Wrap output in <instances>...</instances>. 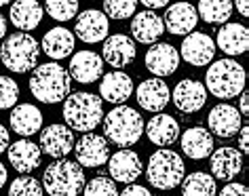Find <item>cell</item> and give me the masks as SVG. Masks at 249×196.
Returning <instances> with one entry per match:
<instances>
[{
  "label": "cell",
  "mask_w": 249,
  "mask_h": 196,
  "mask_svg": "<svg viewBox=\"0 0 249 196\" xmlns=\"http://www.w3.org/2000/svg\"><path fill=\"white\" fill-rule=\"evenodd\" d=\"M72 78L64 65L57 61H47L42 65H36L30 76V93L40 103H59L70 95Z\"/></svg>",
  "instance_id": "obj_1"
},
{
  "label": "cell",
  "mask_w": 249,
  "mask_h": 196,
  "mask_svg": "<svg viewBox=\"0 0 249 196\" xmlns=\"http://www.w3.org/2000/svg\"><path fill=\"white\" fill-rule=\"evenodd\" d=\"M61 114H64L66 127H70L72 131L91 133L104 120V103L97 95L78 91L64 99Z\"/></svg>",
  "instance_id": "obj_2"
},
{
  "label": "cell",
  "mask_w": 249,
  "mask_h": 196,
  "mask_svg": "<svg viewBox=\"0 0 249 196\" xmlns=\"http://www.w3.org/2000/svg\"><path fill=\"white\" fill-rule=\"evenodd\" d=\"M104 133L106 139L118 148H129L138 144L144 135V118L138 110L129 106H116L104 116Z\"/></svg>",
  "instance_id": "obj_3"
},
{
  "label": "cell",
  "mask_w": 249,
  "mask_h": 196,
  "mask_svg": "<svg viewBox=\"0 0 249 196\" xmlns=\"http://www.w3.org/2000/svg\"><path fill=\"white\" fill-rule=\"evenodd\" d=\"M245 68L234 59H220L209 65L205 74V89L217 99H232L245 91Z\"/></svg>",
  "instance_id": "obj_4"
},
{
  "label": "cell",
  "mask_w": 249,
  "mask_h": 196,
  "mask_svg": "<svg viewBox=\"0 0 249 196\" xmlns=\"http://www.w3.org/2000/svg\"><path fill=\"white\" fill-rule=\"evenodd\" d=\"M85 188V171L78 163L57 158L42 173V190L51 196H78Z\"/></svg>",
  "instance_id": "obj_5"
},
{
  "label": "cell",
  "mask_w": 249,
  "mask_h": 196,
  "mask_svg": "<svg viewBox=\"0 0 249 196\" xmlns=\"http://www.w3.org/2000/svg\"><path fill=\"white\" fill-rule=\"evenodd\" d=\"M38 55H40V45L28 32L11 34L0 47L2 65L11 72H17V74H26V72L34 70Z\"/></svg>",
  "instance_id": "obj_6"
},
{
  "label": "cell",
  "mask_w": 249,
  "mask_h": 196,
  "mask_svg": "<svg viewBox=\"0 0 249 196\" xmlns=\"http://www.w3.org/2000/svg\"><path fill=\"white\" fill-rule=\"evenodd\" d=\"M146 175H148V181L157 190H173L186 177V167L178 152L160 148L148 161Z\"/></svg>",
  "instance_id": "obj_7"
},
{
  "label": "cell",
  "mask_w": 249,
  "mask_h": 196,
  "mask_svg": "<svg viewBox=\"0 0 249 196\" xmlns=\"http://www.w3.org/2000/svg\"><path fill=\"white\" fill-rule=\"evenodd\" d=\"M74 152H76V161L80 167L95 169L108 163L110 158V146L108 139L97 133H85L83 137L74 144Z\"/></svg>",
  "instance_id": "obj_8"
},
{
  "label": "cell",
  "mask_w": 249,
  "mask_h": 196,
  "mask_svg": "<svg viewBox=\"0 0 249 196\" xmlns=\"http://www.w3.org/2000/svg\"><path fill=\"white\" fill-rule=\"evenodd\" d=\"M179 59L188 61L195 68H203L215 57V42L205 32H190L179 47Z\"/></svg>",
  "instance_id": "obj_9"
},
{
  "label": "cell",
  "mask_w": 249,
  "mask_h": 196,
  "mask_svg": "<svg viewBox=\"0 0 249 196\" xmlns=\"http://www.w3.org/2000/svg\"><path fill=\"white\" fill-rule=\"evenodd\" d=\"M74 133L70 127L66 125H49L47 129L40 131V152H45L51 158H66L74 150Z\"/></svg>",
  "instance_id": "obj_10"
},
{
  "label": "cell",
  "mask_w": 249,
  "mask_h": 196,
  "mask_svg": "<svg viewBox=\"0 0 249 196\" xmlns=\"http://www.w3.org/2000/svg\"><path fill=\"white\" fill-rule=\"evenodd\" d=\"M142 171H144V164L140 154L129 148H121L108 158V173L112 181L133 183L135 180H140Z\"/></svg>",
  "instance_id": "obj_11"
},
{
  "label": "cell",
  "mask_w": 249,
  "mask_h": 196,
  "mask_svg": "<svg viewBox=\"0 0 249 196\" xmlns=\"http://www.w3.org/2000/svg\"><path fill=\"white\" fill-rule=\"evenodd\" d=\"M241 118L239 110L230 103H217V106L211 108V112L207 116V131L211 135L220 137V139H230L239 133L241 129Z\"/></svg>",
  "instance_id": "obj_12"
},
{
  "label": "cell",
  "mask_w": 249,
  "mask_h": 196,
  "mask_svg": "<svg viewBox=\"0 0 249 196\" xmlns=\"http://www.w3.org/2000/svg\"><path fill=\"white\" fill-rule=\"evenodd\" d=\"M110 32V19L104 15V11L87 9L76 17V26H74V36H78L87 45H95L102 42Z\"/></svg>",
  "instance_id": "obj_13"
},
{
  "label": "cell",
  "mask_w": 249,
  "mask_h": 196,
  "mask_svg": "<svg viewBox=\"0 0 249 196\" xmlns=\"http://www.w3.org/2000/svg\"><path fill=\"white\" fill-rule=\"evenodd\" d=\"M173 106L184 114L198 112L207 103V89L203 82L195 81V78H184L176 84L173 89Z\"/></svg>",
  "instance_id": "obj_14"
},
{
  "label": "cell",
  "mask_w": 249,
  "mask_h": 196,
  "mask_svg": "<svg viewBox=\"0 0 249 196\" xmlns=\"http://www.w3.org/2000/svg\"><path fill=\"white\" fill-rule=\"evenodd\" d=\"M144 64H146V70L152 72L154 76H160V78L171 76L179 68V53L169 42H157V45L148 49Z\"/></svg>",
  "instance_id": "obj_15"
},
{
  "label": "cell",
  "mask_w": 249,
  "mask_h": 196,
  "mask_svg": "<svg viewBox=\"0 0 249 196\" xmlns=\"http://www.w3.org/2000/svg\"><path fill=\"white\" fill-rule=\"evenodd\" d=\"M68 74L80 84L95 82L97 78H102V74H104L102 55H97L95 51H87V49L74 53V57L70 59V70H68Z\"/></svg>",
  "instance_id": "obj_16"
},
{
  "label": "cell",
  "mask_w": 249,
  "mask_h": 196,
  "mask_svg": "<svg viewBox=\"0 0 249 196\" xmlns=\"http://www.w3.org/2000/svg\"><path fill=\"white\" fill-rule=\"evenodd\" d=\"M135 55H138V47H135L133 38H129V36H124V34H112L104 42L102 59L116 70L127 68L135 59Z\"/></svg>",
  "instance_id": "obj_17"
},
{
  "label": "cell",
  "mask_w": 249,
  "mask_h": 196,
  "mask_svg": "<svg viewBox=\"0 0 249 196\" xmlns=\"http://www.w3.org/2000/svg\"><path fill=\"white\" fill-rule=\"evenodd\" d=\"M133 81L129 74H124L121 70H112L108 74H104L102 82H99V99L114 103V106H123L129 97L133 95Z\"/></svg>",
  "instance_id": "obj_18"
},
{
  "label": "cell",
  "mask_w": 249,
  "mask_h": 196,
  "mask_svg": "<svg viewBox=\"0 0 249 196\" xmlns=\"http://www.w3.org/2000/svg\"><path fill=\"white\" fill-rule=\"evenodd\" d=\"M211 177L213 180H224L230 181L243 171V154L236 148L230 146H222L215 152H211Z\"/></svg>",
  "instance_id": "obj_19"
},
{
  "label": "cell",
  "mask_w": 249,
  "mask_h": 196,
  "mask_svg": "<svg viewBox=\"0 0 249 196\" xmlns=\"http://www.w3.org/2000/svg\"><path fill=\"white\" fill-rule=\"evenodd\" d=\"M196 21H198L196 9L190 2H173L165 11V17H163L165 30L176 36H188L190 32H195Z\"/></svg>",
  "instance_id": "obj_20"
},
{
  "label": "cell",
  "mask_w": 249,
  "mask_h": 196,
  "mask_svg": "<svg viewBox=\"0 0 249 196\" xmlns=\"http://www.w3.org/2000/svg\"><path fill=\"white\" fill-rule=\"evenodd\" d=\"M138 103L146 112H163L165 106L171 99L169 87L160 78H146L144 82L138 84Z\"/></svg>",
  "instance_id": "obj_21"
},
{
  "label": "cell",
  "mask_w": 249,
  "mask_h": 196,
  "mask_svg": "<svg viewBox=\"0 0 249 196\" xmlns=\"http://www.w3.org/2000/svg\"><path fill=\"white\" fill-rule=\"evenodd\" d=\"M182 152L192 161H203L213 152V135L205 127L186 129L184 135H179Z\"/></svg>",
  "instance_id": "obj_22"
},
{
  "label": "cell",
  "mask_w": 249,
  "mask_h": 196,
  "mask_svg": "<svg viewBox=\"0 0 249 196\" xmlns=\"http://www.w3.org/2000/svg\"><path fill=\"white\" fill-rule=\"evenodd\" d=\"M144 133L154 146H171L179 139V122L169 114H154L144 125Z\"/></svg>",
  "instance_id": "obj_23"
},
{
  "label": "cell",
  "mask_w": 249,
  "mask_h": 196,
  "mask_svg": "<svg viewBox=\"0 0 249 196\" xmlns=\"http://www.w3.org/2000/svg\"><path fill=\"white\" fill-rule=\"evenodd\" d=\"M165 32L163 17H159L154 11H142L133 15L131 19V36L142 45H154Z\"/></svg>",
  "instance_id": "obj_24"
},
{
  "label": "cell",
  "mask_w": 249,
  "mask_h": 196,
  "mask_svg": "<svg viewBox=\"0 0 249 196\" xmlns=\"http://www.w3.org/2000/svg\"><path fill=\"white\" fill-rule=\"evenodd\" d=\"M45 9L40 7L38 0H13L9 11L11 23L19 30V32H30L42 21Z\"/></svg>",
  "instance_id": "obj_25"
},
{
  "label": "cell",
  "mask_w": 249,
  "mask_h": 196,
  "mask_svg": "<svg viewBox=\"0 0 249 196\" xmlns=\"http://www.w3.org/2000/svg\"><path fill=\"white\" fill-rule=\"evenodd\" d=\"M9 163L13 164L17 173H30L40 164V146H36L30 139H17L15 144L9 146Z\"/></svg>",
  "instance_id": "obj_26"
},
{
  "label": "cell",
  "mask_w": 249,
  "mask_h": 196,
  "mask_svg": "<svg viewBox=\"0 0 249 196\" xmlns=\"http://www.w3.org/2000/svg\"><path fill=\"white\" fill-rule=\"evenodd\" d=\"M9 122L17 135L30 137L42 129V112L32 103H19V106H13V110H11Z\"/></svg>",
  "instance_id": "obj_27"
},
{
  "label": "cell",
  "mask_w": 249,
  "mask_h": 196,
  "mask_svg": "<svg viewBox=\"0 0 249 196\" xmlns=\"http://www.w3.org/2000/svg\"><path fill=\"white\" fill-rule=\"evenodd\" d=\"M215 47H220L226 55H243L249 49V30L243 23H224L217 30Z\"/></svg>",
  "instance_id": "obj_28"
},
{
  "label": "cell",
  "mask_w": 249,
  "mask_h": 196,
  "mask_svg": "<svg viewBox=\"0 0 249 196\" xmlns=\"http://www.w3.org/2000/svg\"><path fill=\"white\" fill-rule=\"evenodd\" d=\"M40 47L51 59H66L76 47V36L68 28H53L42 36Z\"/></svg>",
  "instance_id": "obj_29"
},
{
  "label": "cell",
  "mask_w": 249,
  "mask_h": 196,
  "mask_svg": "<svg viewBox=\"0 0 249 196\" xmlns=\"http://www.w3.org/2000/svg\"><path fill=\"white\" fill-rule=\"evenodd\" d=\"M182 196H215L217 186L215 180L205 171H195L182 180Z\"/></svg>",
  "instance_id": "obj_30"
},
{
  "label": "cell",
  "mask_w": 249,
  "mask_h": 196,
  "mask_svg": "<svg viewBox=\"0 0 249 196\" xmlns=\"http://www.w3.org/2000/svg\"><path fill=\"white\" fill-rule=\"evenodd\" d=\"M196 15L207 23H228L232 15V0H198Z\"/></svg>",
  "instance_id": "obj_31"
},
{
  "label": "cell",
  "mask_w": 249,
  "mask_h": 196,
  "mask_svg": "<svg viewBox=\"0 0 249 196\" xmlns=\"http://www.w3.org/2000/svg\"><path fill=\"white\" fill-rule=\"evenodd\" d=\"M45 11L55 21H70L78 13V0H47Z\"/></svg>",
  "instance_id": "obj_32"
},
{
  "label": "cell",
  "mask_w": 249,
  "mask_h": 196,
  "mask_svg": "<svg viewBox=\"0 0 249 196\" xmlns=\"http://www.w3.org/2000/svg\"><path fill=\"white\" fill-rule=\"evenodd\" d=\"M138 0H104V15L108 19H129L135 15Z\"/></svg>",
  "instance_id": "obj_33"
},
{
  "label": "cell",
  "mask_w": 249,
  "mask_h": 196,
  "mask_svg": "<svg viewBox=\"0 0 249 196\" xmlns=\"http://www.w3.org/2000/svg\"><path fill=\"white\" fill-rule=\"evenodd\" d=\"M42 183L32 175L17 177L9 188V196H42Z\"/></svg>",
  "instance_id": "obj_34"
},
{
  "label": "cell",
  "mask_w": 249,
  "mask_h": 196,
  "mask_svg": "<svg viewBox=\"0 0 249 196\" xmlns=\"http://www.w3.org/2000/svg\"><path fill=\"white\" fill-rule=\"evenodd\" d=\"M83 194L85 196H118L116 181H112L110 177L97 175V177H93L91 181L85 183Z\"/></svg>",
  "instance_id": "obj_35"
},
{
  "label": "cell",
  "mask_w": 249,
  "mask_h": 196,
  "mask_svg": "<svg viewBox=\"0 0 249 196\" xmlns=\"http://www.w3.org/2000/svg\"><path fill=\"white\" fill-rule=\"evenodd\" d=\"M17 99H19V84L9 76H0V110L17 106Z\"/></svg>",
  "instance_id": "obj_36"
},
{
  "label": "cell",
  "mask_w": 249,
  "mask_h": 196,
  "mask_svg": "<svg viewBox=\"0 0 249 196\" xmlns=\"http://www.w3.org/2000/svg\"><path fill=\"white\" fill-rule=\"evenodd\" d=\"M215 196H249V190H247L245 183L230 181V183H226V186L222 188V192L215 194Z\"/></svg>",
  "instance_id": "obj_37"
},
{
  "label": "cell",
  "mask_w": 249,
  "mask_h": 196,
  "mask_svg": "<svg viewBox=\"0 0 249 196\" xmlns=\"http://www.w3.org/2000/svg\"><path fill=\"white\" fill-rule=\"evenodd\" d=\"M118 196H152V194H150V190L140 186V183H127V188H124Z\"/></svg>",
  "instance_id": "obj_38"
},
{
  "label": "cell",
  "mask_w": 249,
  "mask_h": 196,
  "mask_svg": "<svg viewBox=\"0 0 249 196\" xmlns=\"http://www.w3.org/2000/svg\"><path fill=\"white\" fill-rule=\"evenodd\" d=\"M239 152L241 154H247L249 152V127L247 125H241V129H239Z\"/></svg>",
  "instance_id": "obj_39"
},
{
  "label": "cell",
  "mask_w": 249,
  "mask_h": 196,
  "mask_svg": "<svg viewBox=\"0 0 249 196\" xmlns=\"http://www.w3.org/2000/svg\"><path fill=\"white\" fill-rule=\"evenodd\" d=\"M11 146V137H9V129L4 125H0V154Z\"/></svg>",
  "instance_id": "obj_40"
},
{
  "label": "cell",
  "mask_w": 249,
  "mask_h": 196,
  "mask_svg": "<svg viewBox=\"0 0 249 196\" xmlns=\"http://www.w3.org/2000/svg\"><path fill=\"white\" fill-rule=\"evenodd\" d=\"M239 114H241V116H249V93H247V91H241Z\"/></svg>",
  "instance_id": "obj_41"
},
{
  "label": "cell",
  "mask_w": 249,
  "mask_h": 196,
  "mask_svg": "<svg viewBox=\"0 0 249 196\" xmlns=\"http://www.w3.org/2000/svg\"><path fill=\"white\" fill-rule=\"evenodd\" d=\"M146 9H163L169 4V0H140Z\"/></svg>",
  "instance_id": "obj_42"
},
{
  "label": "cell",
  "mask_w": 249,
  "mask_h": 196,
  "mask_svg": "<svg viewBox=\"0 0 249 196\" xmlns=\"http://www.w3.org/2000/svg\"><path fill=\"white\" fill-rule=\"evenodd\" d=\"M232 9H236L243 17L249 15V0H234L232 2Z\"/></svg>",
  "instance_id": "obj_43"
},
{
  "label": "cell",
  "mask_w": 249,
  "mask_h": 196,
  "mask_svg": "<svg viewBox=\"0 0 249 196\" xmlns=\"http://www.w3.org/2000/svg\"><path fill=\"white\" fill-rule=\"evenodd\" d=\"M7 180H9V175H7V167H4L2 163H0V188L7 183Z\"/></svg>",
  "instance_id": "obj_44"
},
{
  "label": "cell",
  "mask_w": 249,
  "mask_h": 196,
  "mask_svg": "<svg viewBox=\"0 0 249 196\" xmlns=\"http://www.w3.org/2000/svg\"><path fill=\"white\" fill-rule=\"evenodd\" d=\"M4 34H7V19H4L2 13H0V40L4 38Z\"/></svg>",
  "instance_id": "obj_45"
},
{
  "label": "cell",
  "mask_w": 249,
  "mask_h": 196,
  "mask_svg": "<svg viewBox=\"0 0 249 196\" xmlns=\"http://www.w3.org/2000/svg\"><path fill=\"white\" fill-rule=\"evenodd\" d=\"M13 0H0V7H4V4H11Z\"/></svg>",
  "instance_id": "obj_46"
}]
</instances>
